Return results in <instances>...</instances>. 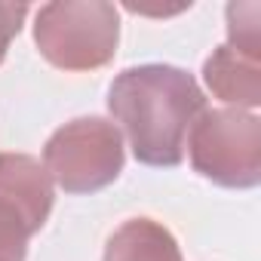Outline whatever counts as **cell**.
Listing matches in <instances>:
<instances>
[{"mask_svg":"<svg viewBox=\"0 0 261 261\" xmlns=\"http://www.w3.org/2000/svg\"><path fill=\"white\" fill-rule=\"evenodd\" d=\"M28 4H16V0H0V62L7 59L10 43L19 37L25 19H28Z\"/></svg>","mask_w":261,"mask_h":261,"instance_id":"cell-9","label":"cell"},{"mask_svg":"<svg viewBox=\"0 0 261 261\" xmlns=\"http://www.w3.org/2000/svg\"><path fill=\"white\" fill-rule=\"evenodd\" d=\"M123 133L105 117H77L59 126L43 148V169L65 194H95L120 178Z\"/></svg>","mask_w":261,"mask_h":261,"instance_id":"cell-4","label":"cell"},{"mask_svg":"<svg viewBox=\"0 0 261 261\" xmlns=\"http://www.w3.org/2000/svg\"><path fill=\"white\" fill-rule=\"evenodd\" d=\"M191 166L218 188H255L261 181V120L252 111H203L188 136Z\"/></svg>","mask_w":261,"mask_h":261,"instance_id":"cell-3","label":"cell"},{"mask_svg":"<svg viewBox=\"0 0 261 261\" xmlns=\"http://www.w3.org/2000/svg\"><path fill=\"white\" fill-rule=\"evenodd\" d=\"M53 178L37 157L0 154V261H25L28 240L53 212Z\"/></svg>","mask_w":261,"mask_h":261,"instance_id":"cell-5","label":"cell"},{"mask_svg":"<svg viewBox=\"0 0 261 261\" xmlns=\"http://www.w3.org/2000/svg\"><path fill=\"white\" fill-rule=\"evenodd\" d=\"M108 111L145 166H178L188 136L206 111L200 83L175 65H139L114 77Z\"/></svg>","mask_w":261,"mask_h":261,"instance_id":"cell-1","label":"cell"},{"mask_svg":"<svg viewBox=\"0 0 261 261\" xmlns=\"http://www.w3.org/2000/svg\"><path fill=\"white\" fill-rule=\"evenodd\" d=\"M101 261H181V249L160 221L129 218L108 237Z\"/></svg>","mask_w":261,"mask_h":261,"instance_id":"cell-7","label":"cell"},{"mask_svg":"<svg viewBox=\"0 0 261 261\" xmlns=\"http://www.w3.org/2000/svg\"><path fill=\"white\" fill-rule=\"evenodd\" d=\"M203 80L209 92L233 105L237 111H252L261 105V59L243 56L233 46H218L203 62Z\"/></svg>","mask_w":261,"mask_h":261,"instance_id":"cell-6","label":"cell"},{"mask_svg":"<svg viewBox=\"0 0 261 261\" xmlns=\"http://www.w3.org/2000/svg\"><path fill=\"white\" fill-rule=\"evenodd\" d=\"M34 43L59 71H95L117 56L120 13L105 0H53L37 10Z\"/></svg>","mask_w":261,"mask_h":261,"instance_id":"cell-2","label":"cell"},{"mask_svg":"<svg viewBox=\"0 0 261 261\" xmlns=\"http://www.w3.org/2000/svg\"><path fill=\"white\" fill-rule=\"evenodd\" d=\"M227 46H233L243 56L261 59V4L258 0H243V4H227Z\"/></svg>","mask_w":261,"mask_h":261,"instance_id":"cell-8","label":"cell"}]
</instances>
